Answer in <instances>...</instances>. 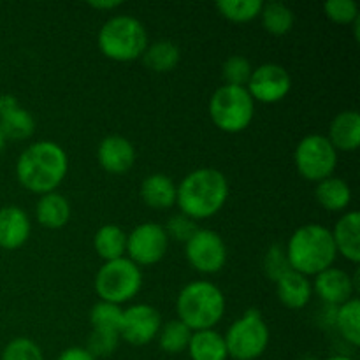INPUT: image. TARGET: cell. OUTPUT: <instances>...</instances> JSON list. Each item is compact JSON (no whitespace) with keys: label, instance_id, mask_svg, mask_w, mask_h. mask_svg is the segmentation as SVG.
I'll use <instances>...</instances> for the list:
<instances>
[{"label":"cell","instance_id":"31","mask_svg":"<svg viewBox=\"0 0 360 360\" xmlns=\"http://www.w3.org/2000/svg\"><path fill=\"white\" fill-rule=\"evenodd\" d=\"M260 0H220L217 2L218 13L234 23H246L255 20L262 11Z\"/></svg>","mask_w":360,"mask_h":360},{"label":"cell","instance_id":"3","mask_svg":"<svg viewBox=\"0 0 360 360\" xmlns=\"http://www.w3.org/2000/svg\"><path fill=\"white\" fill-rule=\"evenodd\" d=\"M285 252L290 269L304 274L306 278L316 276L333 267L338 257L333 234L329 229L319 224L299 227L288 239Z\"/></svg>","mask_w":360,"mask_h":360},{"label":"cell","instance_id":"38","mask_svg":"<svg viewBox=\"0 0 360 360\" xmlns=\"http://www.w3.org/2000/svg\"><path fill=\"white\" fill-rule=\"evenodd\" d=\"M56 360H97L90 352H86V348L79 347H70L67 350H63L62 354L56 357Z\"/></svg>","mask_w":360,"mask_h":360},{"label":"cell","instance_id":"25","mask_svg":"<svg viewBox=\"0 0 360 360\" xmlns=\"http://www.w3.org/2000/svg\"><path fill=\"white\" fill-rule=\"evenodd\" d=\"M141 58H143L144 65L148 69L153 70V72L164 74L178 65L179 58H181V51H179V48L172 41L160 39V41L148 44Z\"/></svg>","mask_w":360,"mask_h":360},{"label":"cell","instance_id":"28","mask_svg":"<svg viewBox=\"0 0 360 360\" xmlns=\"http://www.w3.org/2000/svg\"><path fill=\"white\" fill-rule=\"evenodd\" d=\"M262 18V27L271 35H285L292 30L295 21V14L287 4L267 2L262 6L259 14Z\"/></svg>","mask_w":360,"mask_h":360},{"label":"cell","instance_id":"27","mask_svg":"<svg viewBox=\"0 0 360 360\" xmlns=\"http://www.w3.org/2000/svg\"><path fill=\"white\" fill-rule=\"evenodd\" d=\"M334 327L352 347L360 345V302L357 297L338 306L334 311Z\"/></svg>","mask_w":360,"mask_h":360},{"label":"cell","instance_id":"8","mask_svg":"<svg viewBox=\"0 0 360 360\" xmlns=\"http://www.w3.org/2000/svg\"><path fill=\"white\" fill-rule=\"evenodd\" d=\"M269 327L259 309H246L224 336L229 357L234 360L259 359L269 345Z\"/></svg>","mask_w":360,"mask_h":360},{"label":"cell","instance_id":"42","mask_svg":"<svg viewBox=\"0 0 360 360\" xmlns=\"http://www.w3.org/2000/svg\"><path fill=\"white\" fill-rule=\"evenodd\" d=\"M301 360H319V359H315V357H302Z\"/></svg>","mask_w":360,"mask_h":360},{"label":"cell","instance_id":"40","mask_svg":"<svg viewBox=\"0 0 360 360\" xmlns=\"http://www.w3.org/2000/svg\"><path fill=\"white\" fill-rule=\"evenodd\" d=\"M327 360H355V359L348 357V355H334V357H330V359H327Z\"/></svg>","mask_w":360,"mask_h":360},{"label":"cell","instance_id":"36","mask_svg":"<svg viewBox=\"0 0 360 360\" xmlns=\"http://www.w3.org/2000/svg\"><path fill=\"white\" fill-rule=\"evenodd\" d=\"M323 11L329 20L340 25H350L360 16L355 0H329L323 4Z\"/></svg>","mask_w":360,"mask_h":360},{"label":"cell","instance_id":"26","mask_svg":"<svg viewBox=\"0 0 360 360\" xmlns=\"http://www.w3.org/2000/svg\"><path fill=\"white\" fill-rule=\"evenodd\" d=\"M94 248L104 262L125 257L127 234L115 224L102 225L94 236Z\"/></svg>","mask_w":360,"mask_h":360},{"label":"cell","instance_id":"23","mask_svg":"<svg viewBox=\"0 0 360 360\" xmlns=\"http://www.w3.org/2000/svg\"><path fill=\"white\" fill-rule=\"evenodd\" d=\"M316 202L330 213L345 211L352 202V188L345 179L338 176H329L316 183L315 188Z\"/></svg>","mask_w":360,"mask_h":360},{"label":"cell","instance_id":"29","mask_svg":"<svg viewBox=\"0 0 360 360\" xmlns=\"http://www.w3.org/2000/svg\"><path fill=\"white\" fill-rule=\"evenodd\" d=\"M190 338H192V330L181 322V320H169L167 323L160 327L158 330V347L169 355L181 354L188 348Z\"/></svg>","mask_w":360,"mask_h":360},{"label":"cell","instance_id":"41","mask_svg":"<svg viewBox=\"0 0 360 360\" xmlns=\"http://www.w3.org/2000/svg\"><path fill=\"white\" fill-rule=\"evenodd\" d=\"M6 136H4V134H2V130H0V151H2L4 150V148H6Z\"/></svg>","mask_w":360,"mask_h":360},{"label":"cell","instance_id":"39","mask_svg":"<svg viewBox=\"0 0 360 360\" xmlns=\"http://www.w3.org/2000/svg\"><path fill=\"white\" fill-rule=\"evenodd\" d=\"M122 0H91V2H88V6L91 7V9H102V11H112L116 9V7L122 6Z\"/></svg>","mask_w":360,"mask_h":360},{"label":"cell","instance_id":"30","mask_svg":"<svg viewBox=\"0 0 360 360\" xmlns=\"http://www.w3.org/2000/svg\"><path fill=\"white\" fill-rule=\"evenodd\" d=\"M123 309L118 304L98 301L94 308L90 309V323L94 330H104V333L120 334V326H122Z\"/></svg>","mask_w":360,"mask_h":360},{"label":"cell","instance_id":"15","mask_svg":"<svg viewBox=\"0 0 360 360\" xmlns=\"http://www.w3.org/2000/svg\"><path fill=\"white\" fill-rule=\"evenodd\" d=\"M97 158L101 167L109 174H125L136 164V148L127 137L111 134L98 144Z\"/></svg>","mask_w":360,"mask_h":360},{"label":"cell","instance_id":"11","mask_svg":"<svg viewBox=\"0 0 360 360\" xmlns=\"http://www.w3.org/2000/svg\"><path fill=\"white\" fill-rule=\"evenodd\" d=\"M167 246L165 229L155 221H144L127 236L125 253L136 266H155L165 257Z\"/></svg>","mask_w":360,"mask_h":360},{"label":"cell","instance_id":"2","mask_svg":"<svg viewBox=\"0 0 360 360\" xmlns=\"http://www.w3.org/2000/svg\"><path fill=\"white\" fill-rule=\"evenodd\" d=\"M229 197V181L214 167H199L179 181L176 204L192 220H206L220 213Z\"/></svg>","mask_w":360,"mask_h":360},{"label":"cell","instance_id":"34","mask_svg":"<svg viewBox=\"0 0 360 360\" xmlns=\"http://www.w3.org/2000/svg\"><path fill=\"white\" fill-rule=\"evenodd\" d=\"M262 267L266 276L271 281H276L283 276L287 271H290V264H288L287 252H285V246L281 245H273L266 252L262 259Z\"/></svg>","mask_w":360,"mask_h":360},{"label":"cell","instance_id":"16","mask_svg":"<svg viewBox=\"0 0 360 360\" xmlns=\"http://www.w3.org/2000/svg\"><path fill=\"white\" fill-rule=\"evenodd\" d=\"M0 130L11 141H25L34 136L35 120L13 95L0 97Z\"/></svg>","mask_w":360,"mask_h":360},{"label":"cell","instance_id":"22","mask_svg":"<svg viewBox=\"0 0 360 360\" xmlns=\"http://www.w3.org/2000/svg\"><path fill=\"white\" fill-rule=\"evenodd\" d=\"M35 217L39 225L51 231L65 227L70 220V204L62 193L49 192L39 197L35 204Z\"/></svg>","mask_w":360,"mask_h":360},{"label":"cell","instance_id":"6","mask_svg":"<svg viewBox=\"0 0 360 360\" xmlns=\"http://www.w3.org/2000/svg\"><path fill=\"white\" fill-rule=\"evenodd\" d=\"M255 115V101L246 86L221 84L210 98V116L214 125L227 134L243 132Z\"/></svg>","mask_w":360,"mask_h":360},{"label":"cell","instance_id":"17","mask_svg":"<svg viewBox=\"0 0 360 360\" xmlns=\"http://www.w3.org/2000/svg\"><path fill=\"white\" fill-rule=\"evenodd\" d=\"M32 232L30 218L20 206L0 207V248L18 250L28 241Z\"/></svg>","mask_w":360,"mask_h":360},{"label":"cell","instance_id":"10","mask_svg":"<svg viewBox=\"0 0 360 360\" xmlns=\"http://www.w3.org/2000/svg\"><path fill=\"white\" fill-rule=\"evenodd\" d=\"M185 255L190 266L202 274H217L227 264V245L218 232L197 229L185 243Z\"/></svg>","mask_w":360,"mask_h":360},{"label":"cell","instance_id":"21","mask_svg":"<svg viewBox=\"0 0 360 360\" xmlns=\"http://www.w3.org/2000/svg\"><path fill=\"white\" fill-rule=\"evenodd\" d=\"M176 192H178V185L174 179L162 172L146 176L141 183V199L148 207H153V210H169L174 206Z\"/></svg>","mask_w":360,"mask_h":360},{"label":"cell","instance_id":"14","mask_svg":"<svg viewBox=\"0 0 360 360\" xmlns=\"http://www.w3.org/2000/svg\"><path fill=\"white\" fill-rule=\"evenodd\" d=\"M311 287L313 292L333 308H338L354 299V294L359 288L357 278H352L347 271L338 269V267H329L316 274L315 283Z\"/></svg>","mask_w":360,"mask_h":360},{"label":"cell","instance_id":"37","mask_svg":"<svg viewBox=\"0 0 360 360\" xmlns=\"http://www.w3.org/2000/svg\"><path fill=\"white\" fill-rule=\"evenodd\" d=\"M165 234L169 239H176V241L186 243L193 234L197 232V224L195 220L188 218L186 214L178 213L174 217L169 218L167 225H165Z\"/></svg>","mask_w":360,"mask_h":360},{"label":"cell","instance_id":"33","mask_svg":"<svg viewBox=\"0 0 360 360\" xmlns=\"http://www.w3.org/2000/svg\"><path fill=\"white\" fill-rule=\"evenodd\" d=\"M0 360H44V354L30 338H14L6 345Z\"/></svg>","mask_w":360,"mask_h":360},{"label":"cell","instance_id":"4","mask_svg":"<svg viewBox=\"0 0 360 360\" xmlns=\"http://www.w3.org/2000/svg\"><path fill=\"white\" fill-rule=\"evenodd\" d=\"M176 311L192 333L214 329L225 315V295L211 281H192L179 292Z\"/></svg>","mask_w":360,"mask_h":360},{"label":"cell","instance_id":"35","mask_svg":"<svg viewBox=\"0 0 360 360\" xmlns=\"http://www.w3.org/2000/svg\"><path fill=\"white\" fill-rule=\"evenodd\" d=\"M120 345V334L104 333V330H91L86 341V352H90L95 359L109 357L116 352Z\"/></svg>","mask_w":360,"mask_h":360},{"label":"cell","instance_id":"20","mask_svg":"<svg viewBox=\"0 0 360 360\" xmlns=\"http://www.w3.org/2000/svg\"><path fill=\"white\" fill-rule=\"evenodd\" d=\"M336 150L355 151L360 146V115L355 109L338 112L329 125V136Z\"/></svg>","mask_w":360,"mask_h":360},{"label":"cell","instance_id":"24","mask_svg":"<svg viewBox=\"0 0 360 360\" xmlns=\"http://www.w3.org/2000/svg\"><path fill=\"white\" fill-rule=\"evenodd\" d=\"M186 352L192 360H227V347L225 340L218 330H195L192 333Z\"/></svg>","mask_w":360,"mask_h":360},{"label":"cell","instance_id":"32","mask_svg":"<svg viewBox=\"0 0 360 360\" xmlns=\"http://www.w3.org/2000/svg\"><path fill=\"white\" fill-rule=\"evenodd\" d=\"M252 63L248 58L241 55L229 56L221 67V76H224L225 84H232V86H246L250 76H252Z\"/></svg>","mask_w":360,"mask_h":360},{"label":"cell","instance_id":"12","mask_svg":"<svg viewBox=\"0 0 360 360\" xmlns=\"http://www.w3.org/2000/svg\"><path fill=\"white\" fill-rule=\"evenodd\" d=\"M246 90L252 95L253 101H259L262 104H276L290 94V72L280 63H262L252 70Z\"/></svg>","mask_w":360,"mask_h":360},{"label":"cell","instance_id":"5","mask_svg":"<svg viewBox=\"0 0 360 360\" xmlns=\"http://www.w3.org/2000/svg\"><path fill=\"white\" fill-rule=\"evenodd\" d=\"M98 49L115 62H132L143 56L148 42V32L137 18L130 14L112 16L102 25L97 35Z\"/></svg>","mask_w":360,"mask_h":360},{"label":"cell","instance_id":"18","mask_svg":"<svg viewBox=\"0 0 360 360\" xmlns=\"http://www.w3.org/2000/svg\"><path fill=\"white\" fill-rule=\"evenodd\" d=\"M336 252L341 253L352 264L360 260V214L359 211H348L334 225L330 231Z\"/></svg>","mask_w":360,"mask_h":360},{"label":"cell","instance_id":"13","mask_svg":"<svg viewBox=\"0 0 360 360\" xmlns=\"http://www.w3.org/2000/svg\"><path fill=\"white\" fill-rule=\"evenodd\" d=\"M162 327V316L153 306L134 304L123 309L120 340L134 347H144L158 336Z\"/></svg>","mask_w":360,"mask_h":360},{"label":"cell","instance_id":"19","mask_svg":"<svg viewBox=\"0 0 360 360\" xmlns=\"http://www.w3.org/2000/svg\"><path fill=\"white\" fill-rule=\"evenodd\" d=\"M276 283V294L281 304L288 309H302L309 304L313 295L311 281L304 274L290 269L274 281Z\"/></svg>","mask_w":360,"mask_h":360},{"label":"cell","instance_id":"7","mask_svg":"<svg viewBox=\"0 0 360 360\" xmlns=\"http://www.w3.org/2000/svg\"><path fill=\"white\" fill-rule=\"evenodd\" d=\"M143 287V273L130 259L109 260L101 266L95 276V292L101 301L123 304L136 297Z\"/></svg>","mask_w":360,"mask_h":360},{"label":"cell","instance_id":"9","mask_svg":"<svg viewBox=\"0 0 360 360\" xmlns=\"http://www.w3.org/2000/svg\"><path fill=\"white\" fill-rule=\"evenodd\" d=\"M295 169L308 181H322L333 176L338 165V150L327 136L309 134L299 141L294 153Z\"/></svg>","mask_w":360,"mask_h":360},{"label":"cell","instance_id":"1","mask_svg":"<svg viewBox=\"0 0 360 360\" xmlns=\"http://www.w3.org/2000/svg\"><path fill=\"white\" fill-rule=\"evenodd\" d=\"M69 171V157L55 141H37L25 148L16 160V178L28 192H56Z\"/></svg>","mask_w":360,"mask_h":360}]
</instances>
